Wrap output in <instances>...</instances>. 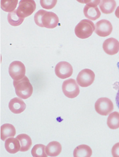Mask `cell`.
<instances>
[{
    "label": "cell",
    "mask_w": 119,
    "mask_h": 157,
    "mask_svg": "<svg viewBox=\"0 0 119 157\" xmlns=\"http://www.w3.org/2000/svg\"><path fill=\"white\" fill-rule=\"evenodd\" d=\"M13 85L16 94L20 98L27 99L32 95L33 88L27 76L19 80H13Z\"/></svg>",
    "instance_id": "obj_1"
},
{
    "label": "cell",
    "mask_w": 119,
    "mask_h": 157,
    "mask_svg": "<svg viewBox=\"0 0 119 157\" xmlns=\"http://www.w3.org/2000/svg\"><path fill=\"white\" fill-rule=\"evenodd\" d=\"M95 30V25L90 20H83L76 25L75 33L76 36L80 39H86L92 35Z\"/></svg>",
    "instance_id": "obj_2"
},
{
    "label": "cell",
    "mask_w": 119,
    "mask_h": 157,
    "mask_svg": "<svg viewBox=\"0 0 119 157\" xmlns=\"http://www.w3.org/2000/svg\"><path fill=\"white\" fill-rule=\"evenodd\" d=\"M81 2L87 3L84 8L83 12L87 18L91 21H95L100 17L101 13L97 7L100 1H85V2Z\"/></svg>",
    "instance_id": "obj_3"
},
{
    "label": "cell",
    "mask_w": 119,
    "mask_h": 157,
    "mask_svg": "<svg viewBox=\"0 0 119 157\" xmlns=\"http://www.w3.org/2000/svg\"><path fill=\"white\" fill-rule=\"evenodd\" d=\"M62 88L63 94L68 98H75L80 93L77 82L73 78H69L64 81Z\"/></svg>",
    "instance_id": "obj_4"
},
{
    "label": "cell",
    "mask_w": 119,
    "mask_h": 157,
    "mask_svg": "<svg viewBox=\"0 0 119 157\" xmlns=\"http://www.w3.org/2000/svg\"><path fill=\"white\" fill-rule=\"evenodd\" d=\"M95 108L96 112L102 116H107L114 109L112 101L107 98H101L95 102Z\"/></svg>",
    "instance_id": "obj_5"
},
{
    "label": "cell",
    "mask_w": 119,
    "mask_h": 157,
    "mask_svg": "<svg viewBox=\"0 0 119 157\" xmlns=\"http://www.w3.org/2000/svg\"><path fill=\"white\" fill-rule=\"evenodd\" d=\"M36 9V4L33 0H22L16 10L18 15L23 18L31 15Z\"/></svg>",
    "instance_id": "obj_6"
},
{
    "label": "cell",
    "mask_w": 119,
    "mask_h": 157,
    "mask_svg": "<svg viewBox=\"0 0 119 157\" xmlns=\"http://www.w3.org/2000/svg\"><path fill=\"white\" fill-rule=\"evenodd\" d=\"M25 72V67L21 61H13L9 66V75L13 80H19L24 78Z\"/></svg>",
    "instance_id": "obj_7"
},
{
    "label": "cell",
    "mask_w": 119,
    "mask_h": 157,
    "mask_svg": "<svg viewBox=\"0 0 119 157\" xmlns=\"http://www.w3.org/2000/svg\"><path fill=\"white\" fill-rule=\"evenodd\" d=\"M95 78V73L90 69H84L78 73L76 80L82 87H87L93 83Z\"/></svg>",
    "instance_id": "obj_8"
},
{
    "label": "cell",
    "mask_w": 119,
    "mask_h": 157,
    "mask_svg": "<svg viewBox=\"0 0 119 157\" xmlns=\"http://www.w3.org/2000/svg\"><path fill=\"white\" fill-rule=\"evenodd\" d=\"M55 73L59 78L65 79L72 76L73 68L69 63L67 61H61L55 66Z\"/></svg>",
    "instance_id": "obj_9"
},
{
    "label": "cell",
    "mask_w": 119,
    "mask_h": 157,
    "mask_svg": "<svg viewBox=\"0 0 119 157\" xmlns=\"http://www.w3.org/2000/svg\"><path fill=\"white\" fill-rule=\"evenodd\" d=\"M112 30V25L108 20H100L95 24V33L100 37L108 36L110 35Z\"/></svg>",
    "instance_id": "obj_10"
},
{
    "label": "cell",
    "mask_w": 119,
    "mask_h": 157,
    "mask_svg": "<svg viewBox=\"0 0 119 157\" xmlns=\"http://www.w3.org/2000/svg\"><path fill=\"white\" fill-rule=\"evenodd\" d=\"M59 18L56 14L50 11H46L43 13L41 23L43 28L47 29H54L58 25Z\"/></svg>",
    "instance_id": "obj_11"
},
{
    "label": "cell",
    "mask_w": 119,
    "mask_h": 157,
    "mask_svg": "<svg viewBox=\"0 0 119 157\" xmlns=\"http://www.w3.org/2000/svg\"><path fill=\"white\" fill-rule=\"evenodd\" d=\"M102 48L107 55H116L119 51V42L114 38H110L104 41Z\"/></svg>",
    "instance_id": "obj_12"
},
{
    "label": "cell",
    "mask_w": 119,
    "mask_h": 157,
    "mask_svg": "<svg viewBox=\"0 0 119 157\" xmlns=\"http://www.w3.org/2000/svg\"><path fill=\"white\" fill-rule=\"evenodd\" d=\"M26 105L20 98H15L11 99L9 103V108L13 113L19 114L26 109Z\"/></svg>",
    "instance_id": "obj_13"
},
{
    "label": "cell",
    "mask_w": 119,
    "mask_h": 157,
    "mask_svg": "<svg viewBox=\"0 0 119 157\" xmlns=\"http://www.w3.org/2000/svg\"><path fill=\"white\" fill-rule=\"evenodd\" d=\"M5 148L8 152L15 154L20 150V144L19 140L11 137L8 138L5 142Z\"/></svg>",
    "instance_id": "obj_14"
},
{
    "label": "cell",
    "mask_w": 119,
    "mask_h": 157,
    "mask_svg": "<svg viewBox=\"0 0 119 157\" xmlns=\"http://www.w3.org/2000/svg\"><path fill=\"white\" fill-rule=\"evenodd\" d=\"M16 133L15 128L11 124L6 123L1 127V139L2 141H6L9 137H13Z\"/></svg>",
    "instance_id": "obj_15"
},
{
    "label": "cell",
    "mask_w": 119,
    "mask_h": 157,
    "mask_svg": "<svg viewBox=\"0 0 119 157\" xmlns=\"http://www.w3.org/2000/svg\"><path fill=\"white\" fill-rule=\"evenodd\" d=\"M45 151L48 156L57 157L61 153L62 146L59 142L53 141L46 146Z\"/></svg>",
    "instance_id": "obj_16"
},
{
    "label": "cell",
    "mask_w": 119,
    "mask_h": 157,
    "mask_svg": "<svg viewBox=\"0 0 119 157\" xmlns=\"http://www.w3.org/2000/svg\"><path fill=\"white\" fill-rule=\"evenodd\" d=\"M117 6V3L114 0H102L100 1V9L102 13L110 14L114 11Z\"/></svg>",
    "instance_id": "obj_17"
},
{
    "label": "cell",
    "mask_w": 119,
    "mask_h": 157,
    "mask_svg": "<svg viewBox=\"0 0 119 157\" xmlns=\"http://www.w3.org/2000/svg\"><path fill=\"white\" fill-rule=\"evenodd\" d=\"M92 154L91 147L87 145H80L75 148L74 157H90Z\"/></svg>",
    "instance_id": "obj_18"
},
{
    "label": "cell",
    "mask_w": 119,
    "mask_h": 157,
    "mask_svg": "<svg viewBox=\"0 0 119 157\" xmlns=\"http://www.w3.org/2000/svg\"><path fill=\"white\" fill-rule=\"evenodd\" d=\"M19 140L20 144V152H26L29 150L32 144V140L29 136L26 134H20L16 137Z\"/></svg>",
    "instance_id": "obj_19"
},
{
    "label": "cell",
    "mask_w": 119,
    "mask_h": 157,
    "mask_svg": "<svg viewBox=\"0 0 119 157\" xmlns=\"http://www.w3.org/2000/svg\"><path fill=\"white\" fill-rule=\"evenodd\" d=\"M107 124L109 128L112 130L119 128V113L114 111L110 113L107 121Z\"/></svg>",
    "instance_id": "obj_20"
},
{
    "label": "cell",
    "mask_w": 119,
    "mask_h": 157,
    "mask_svg": "<svg viewBox=\"0 0 119 157\" xmlns=\"http://www.w3.org/2000/svg\"><path fill=\"white\" fill-rule=\"evenodd\" d=\"M18 0H1V8L3 11L11 13L15 10L18 4Z\"/></svg>",
    "instance_id": "obj_21"
},
{
    "label": "cell",
    "mask_w": 119,
    "mask_h": 157,
    "mask_svg": "<svg viewBox=\"0 0 119 157\" xmlns=\"http://www.w3.org/2000/svg\"><path fill=\"white\" fill-rule=\"evenodd\" d=\"M24 18L18 15L16 10L8 15V21L9 24L13 26H19L24 21Z\"/></svg>",
    "instance_id": "obj_22"
},
{
    "label": "cell",
    "mask_w": 119,
    "mask_h": 157,
    "mask_svg": "<svg viewBox=\"0 0 119 157\" xmlns=\"http://www.w3.org/2000/svg\"><path fill=\"white\" fill-rule=\"evenodd\" d=\"M46 146L43 144H39L33 146L31 154L33 157H47L48 155L46 152Z\"/></svg>",
    "instance_id": "obj_23"
},
{
    "label": "cell",
    "mask_w": 119,
    "mask_h": 157,
    "mask_svg": "<svg viewBox=\"0 0 119 157\" xmlns=\"http://www.w3.org/2000/svg\"><path fill=\"white\" fill-rule=\"evenodd\" d=\"M40 3L41 7L46 9H51L53 8L57 3L56 0L53 1H44L41 0L40 1Z\"/></svg>",
    "instance_id": "obj_24"
},
{
    "label": "cell",
    "mask_w": 119,
    "mask_h": 157,
    "mask_svg": "<svg viewBox=\"0 0 119 157\" xmlns=\"http://www.w3.org/2000/svg\"><path fill=\"white\" fill-rule=\"evenodd\" d=\"M45 12L46 10H39V11L35 13V17H34V20H35V24H37L38 26L41 27V28H43L42 23H41L42 17H43V13H45Z\"/></svg>",
    "instance_id": "obj_25"
},
{
    "label": "cell",
    "mask_w": 119,
    "mask_h": 157,
    "mask_svg": "<svg viewBox=\"0 0 119 157\" xmlns=\"http://www.w3.org/2000/svg\"><path fill=\"white\" fill-rule=\"evenodd\" d=\"M113 157H119V143H116L112 148Z\"/></svg>",
    "instance_id": "obj_26"
},
{
    "label": "cell",
    "mask_w": 119,
    "mask_h": 157,
    "mask_svg": "<svg viewBox=\"0 0 119 157\" xmlns=\"http://www.w3.org/2000/svg\"><path fill=\"white\" fill-rule=\"evenodd\" d=\"M115 101H116V103H117V106L118 108L119 109V91L117 92V96H116V98H115Z\"/></svg>",
    "instance_id": "obj_27"
},
{
    "label": "cell",
    "mask_w": 119,
    "mask_h": 157,
    "mask_svg": "<svg viewBox=\"0 0 119 157\" xmlns=\"http://www.w3.org/2000/svg\"><path fill=\"white\" fill-rule=\"evenodd\" d=\"M115 15L117 18H119V6L117 7L116 10L115 11Z\"/></svg>",
    "instance_id": "obj_28"
}]
</instances>
